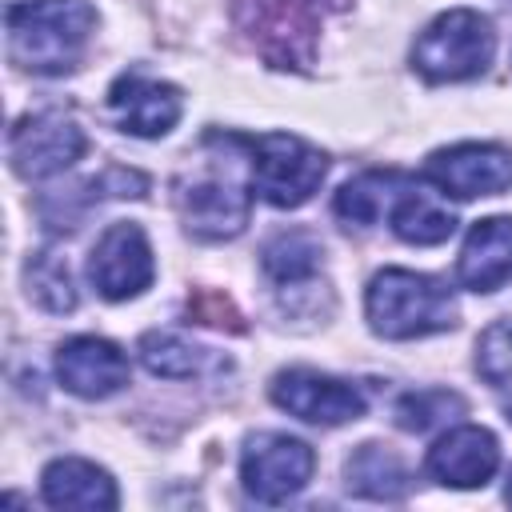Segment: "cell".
Masks as SVG:
<instances>
[{
  "label": "cell",
  "instance_id": "1",
  "mask_svg": "<svg viewBox=\"0 0 512 512\" xmlns=\"http://www.w3.org/2000/svg\"><path fill=\"white\" fill-rule=\"evenodd\" d=\"M96 28V8L88 0H20L8 8V48L12 60L40 76L72 72Z\"/></svg>",
  "mask_w": 512,
  "mask_h": 512
},
{
  "label": "cell",
  "instance_id": "2",
  "mask_svg": "<svg viewBox=\"0 0 512 512\" xmlns=\"http://www.w3.org/2000/svg\"><path fill=\"white\" fill-rule=\"evenodd\" d=\"M364 312L376 336L384 340H416L432 336L456 324V300L452 292L424 272L408 268H384L372 276Z\"/></svg>",
  "mask_w": 512,
  "mask_h": 512
},
{
  "label": "cell",
  "instance_id": "3",
  "mask_svg": "<svg viewBox=\"0 0 512 512\" xmlns=\"http://www.w3.org/2000/svg\"><path fill=\"white\" fill-rule=\"evenodd\" d=\"M496 32L492 20L472 8H448L440 12L412 44V68L432 84L472 80L492 64Z\"/></svg>",
  "mask_w": 512,
  "mask_h": 512
},
{
  "label": "cell",
  "instance_id": "4",
  "mask_svg": "<svg viewBox=\"0 0 512 512\" xmlns=\"http://www.w3.org/2000/svg\"><path fill=\"white\" fill-rule=\"evenodd\" d=\"M252 152V188L272 208H300L328 176V156L300 136L268 132L248 140Z\"/></svg>",
  "mask_w": 512,
  "mask_h": 512
},
{
  "label": "cell",
  "instance_id": "5",
  "mask_svg": "<svg viewBox=\"0 0 512 512\" xmlns=\"http://www.w3.org/2000/svg\"><path fill=\"white\" fill-rule=\"evenodd\" d=\"M316 468V456L304 440L284 436V432H260L248 436L244 456H240V480L244 492L260 504H284L296 496Z\"/></svg>",
  "mask_w": 512,
  "mask_h": 512
},
{
  "label": "cell",
  "instance_id": "6",
  "mask_svg": "<svg viewBox=\"0 0 512 512\" xmlns=\"http://www.w3.org/2000/svg\"><path fill=\"white\" fill-rule=\"evenodd\" d=\"M84 148H88L84 128L60 112L24 116L8 132V156H12L16 176L24 180H44V176L72 168L84 156Z\"/></svg>",
  "mask_w": 512,
  "mask_h": 512
},
{
  "label": "cell",
  "instance_id": "7",
  "mask_svg": "<svg viewBox=\"0 0 512 512\" xmlns=\"http://www.w3.org/2000/svg\"><path fill=\"white\" fill-rule=\"evenodd\" d=\"M156 276L152 264V248L140 224L120 220L108 224L104 236L96 240L92 256H88V280L104 300H132L140 296Z\"/></svg>",
  "mask_w": 512,
  "mask_h": 512
},
{
  "label": "cell",
  "instance_id": "8",
  "mask_svg": "<svg viewBox=\"0 0 512 512\" xmlns=\"http://www.w3.org/2000/svg\"><path fill=\"white\" fill-rule=\"evenodd\" d=\"M240 20L272 64H308L320 0H240Z\"/></svg>",
  "mask_w": 512,
  "mask_h": 512
},
{
  "label": "cell",
  "instance_id": "9",
  "mask_svg": "<svg viewBox=\"0 0 512 512\" xmlns=\"http://www.w3.org/2000/svg\"><path fill=\"white\" fill-rule=\"evenodd\" d=\"M424 180H432L444 196L456 200H476V196H496L512 188V152L500 144H452L428 156Z\"/></svg>",
  "mask_w": 512,
  "mask_h": 512
},
{
  "label": "cell",
  "instance_id": "10",
  "mask_svg": "<svg viewBox=\"0 0 512 512\" xmlns=\"http://www.w3.org/2000/svg\"><path fill=\"white\" fill-rule=\"evenodd\" d=\"M272 404L284 408L296 420L324 424V428H336V424H348V420L364 416V396H360L356 384L324 376V372H312V368L280 372L272 380Z\"/></svg>",
  "mask_w": 512,
  "mask_h": 512
},
{
  "label": "cell",
  "instance_id": "11",
  "mask_svg": "<svg viewBox=\"0 0 512 512\" xmlns=\"http://www.w3.org/2000/svg\"><path fill=\"white\" fill-rule=\"evenodd\" d=\"M176 208L200 240H232L244 232L252 200L236 180L204 176V180H180L176 184Z\"/></svg>",
  "mask_w": 512,
  "mask_h": 512
},
{
  "label": "cell",
  "instance_id": "12",
  "mask_svg": "<svg viewBox=\"0 0 512 512\" xmlns=\"http://www.w3.org/2000/svg\"><path fill=\"white\" fill-rule=\"evenodd\" d=\"M60 384L80 400H104L128 384V356L104 336H72L56 352Z\"/></svg>",
  "mask_w": 512,
  "mask_h": 512
},
{
  "label": "cell",
  "instance_id": "13",
  "mask_svg": "<svg viewBox=\"0 0 512 512\" xmlns=\"http://www.w3.org/2000/svg\"><path fill=\"white\" fill-rule=\"evenodd\" d=\"M108 108H112V116H116V124L124 132H132V136H164V132L176 128V120L184 112V96L168 80L124 72L108 88Z\"/></svg>",
  "mask_w": 512,
  "mask_h": 512
},
{
  "label": "cell",
  "instance_id": "14",
  "mask_svg": "<svg viewBox=\"0 0 512 512\" xmlns=\"http://www.w3.org/2000/svg\"><path fill=\"white\" fill-rule=\"evenodd\" d=\"M496 464H500V444L488 428L476 424H460L428 448V472L448 488H480L492 480Z\"/></svg>",
  "mask_w": 512,
  "mask_h": 512
},
{
  "label": "cell",
  "instance_id": "15",
  "mask_svg": "<svg viewBox=\"0 0 512 512\" xmlns=\"http://www.w3.org/2000/svg\"><path fill=\"white\" fill-rule=\"evenodd\" d=\"M456 276L468 292H496L512 280V216H488L472 224L456 260Z\"/></svg>",
  "mask_w": 512,
  "mask_h": 512
},
{
  "label": "cell",
  "instance_id": "16",
  "mask_svg": "<svg viewBox=\"0 0 512 512\" xmlns=\"http://www.w3.org/2000/svg\"><path fill=\"white\" fill-rule=\"evenodd\" d=\"M40 492L52 508H84V512H108L116 508V484L104 468H96L92 460H76V456H60L44 468L40 476Z\"/></svg>",
  "mask_w": 512,
  "mask_h": 512
},
{
  "label": "cell",
  "instance_id": "17",
  "mask_svg": "<svg viewBox=\"0 0 512 512\" xmlns=\"http://www.w3.org/2000/svg\"><path fill=\"white\" fill-rule=\"evenodd\" d=\"M408 184H412V180H408L404 172H396V168H388V172H360L356 180H348V184L336 192L332 212H336L344 224L372 228V224L384 220V212L392 216V208H396V200L404 196Z\"/></svg>",
  "mask_w": 512,
  "mask_h": 512
},
{
  "label": "cell",
  "instance_id": "18",
  "mask_svg": "<svg viewBox=\"0 0 512 512\" xmlns=\"http://www.w3.org/2000/svg\"><path fill=\"white\" fill-rule=\"evenodd\" d=\"M344 476H348V488L368 500H400L408 492V468L392 448H380V444H360L348 456Z\"/></svg>",
  "mask_w": 512,
  "mask_h": 512
},
{
  "label": "cell",
  "instance_id": "19",
  "mask_svg": "<svg viewBox=\"0 0 512 512\" xmlns=\"http://www.w3.org/2000/svg\"><path fill=\"white\" fill-rule=\"evenodd\" d=\"M452 228H456V216L416 184H408L392 208V232L404 244H440L452 236Z\"/></svg>",
  "mask_w": 512,
  "mask_h": 512
},
{
  "label": "cell",
  "instance_id": "20",
  "mask_svg": "<svg viewBox=\"0 0 512 512\" xmlns=\"http://www.w3.org/2000/svg\"><path fill=\"white\" fill-rule=\"evenodd\" d=\"M320 256H324L320 240H316L312 232H304V228L276 232V236L264 244V252H260L264 272H268L280 288H300V284H308V280L316 276V268H320Z\"/></svg>",
  "mask_w": 512,
  "mask_h": 512
},
{
  "label": "cell",
  "instance_id": "21",
  "mask_svg": "<svg viewBox=\"0 0 512 512\" xmlns=\"http://www.w3.org/2000/svg\"><path fill=\"white\" fill-rule=\"evenodd\" d=\"M136 352L152 376H168V380H188V376H200L220 364L208 348L184 340L180 332H144Z\"/></svg>",
  "mask_w": 512,
  "mask_h": 512
},
{
  "label": "cell",
  "instance_id": "22",
  "mask_svg": "<svg viewBox=\"0 0 512 512\" xmlns=\"http://www.w3.org/2000/svg\"><path fill=\"white\" fill-rule=\"evenodd\" d=\"M28 296L48 312H72L76 308L72 272L56 252H40L28 260Z\"/></svg>",
  "mask_w": 512,
  "mask_h": 512
},
{
  "label": "cell",
  "instance_id": "23",
  "mask_svg": "<svg viewBox=\"0 0 512 512\" xmlns=\"http://www.w3.org/2000/svg\"><path fill=\"white\" fill-rule=\"evenodd\" d=\"M452 412H464V400L456 392H408L396 404V424L408 432H428L440 420H452Z\"/></svg>",
  "mask_w": 512,
  "mask_h": 512
},
{
  "label": "cell",
  "instance_id": "24",
  "mask_svg": "<svg viewBox=\"0 0 512 512\" xmlns=\"http://www.w3.org/2000/svg\"><path fill=\"white\" fill-rule=\"evenodd\" d=\"M476 368L496 388L512 384V316H504V320L484 328V336L476 344Z\"/></svg>",
  "mask_w": 512,
  "mask_h": 512
},
{
  "label": "cell",
  "instance_id": "25",
  "mask_svg": "<svg viewBox=\"0 0 512 512\" xmlns=\"http://www.w3.org/2000/svg\"><path fill=\"white\" fill-rule=\"evenodd\" d=\"M188 312H192L200 324L228 328V332H244L240 312H236V308H232V300H228V296H220V292H200V296L188 304Z\"/></svg>",
  "mask_w": 512,
  "mask_h": 512
},
{
  "label": "cell",
  "instance_id": "26",
  "mask_svg": "<svg viewBox=\"0 0 512 512\" xmlns=\"http://www.w3.org/2000/svg\"><path fill=\"white\" fill-rule=\"evenodd\" d=\"M504 496H508V504H512V476H508V492H504Z\"/></svg>",
  "mask_w": 512,
  "mask_h": 512
}]
</instances>
